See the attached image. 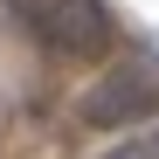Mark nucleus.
Listing matches in <instances>:
<instances>
[{"instance_id":"obj_1","label":"nucleus","mask_w":159,"mask_h":159,"mask_svg":"<svg viewBox=\"0 0 159 159\" xmlns=\"http://www.w3.org/2000/svg\"><path fill=\"white\" fill-rule=\"evenodd\" d=\"M76 118L90 131H131L159 118V56H125L76 97Z\"/></svg>"},{"instance_id":"obj_2","label":"nucleus","mask_w":159,"mask_h":159,"mask_svg":"<svg viewBox=\"0 0 159 159\" xmlns=\"http://www.w3.org/2000/svg\"><path fill=\"white\" fill-rule=\"evenodd\" d=\"M21 28L56 56H104L118 35V14L104 0H14Z\"/></svg>"},{"instance_id":"obj_3","label":"nucleus","mask_w":159,"mask_h":159,"mask_svg":"<svg viewBox=\"0 0 159 159\" xmlns=\"http://www.w3.org/2000/svg\"><path fill=\"white\" fill-rule=\"evenodd\" d=\"M111 159H159V131H145V139H131V145H118Z\"/></svg>"}]
</instances>
